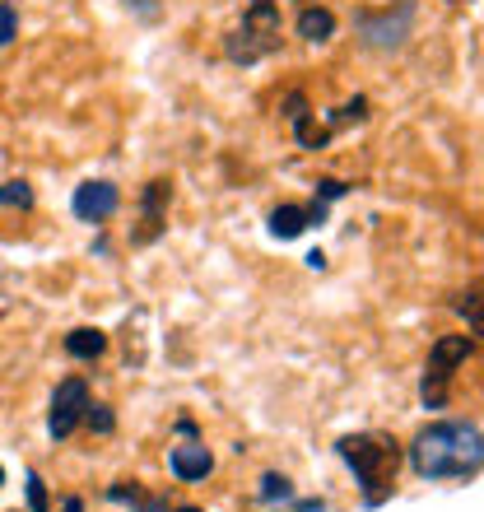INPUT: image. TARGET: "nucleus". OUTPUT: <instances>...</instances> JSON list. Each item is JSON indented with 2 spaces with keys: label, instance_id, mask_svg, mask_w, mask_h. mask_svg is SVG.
Returning a JSON list of instances; mask_svg holds the SVG:
<instances>
[{
  "label": "nucleus",
  "instance_id": "nucleus-20",
  "mask_svg": "<svg viewBox=\"0 0 484 512\" xmlns=\"http://www.w3.org/2000/svg\"><path fill=\"white\" fill-rule=\"evenodd\" d=\"M61 512H84V503L80 499H66V508H61Z\"/></svg>",
  "mask_w": 484,
  "mask_h": 512
},
{
  "label": "nucleus",
  "instance_id": "nucleus-10",
  "mask_svg": "<svg viewBox=\"0 0 484 512\" xmlns=\"http://www.w3.org/2000/svg\"><path fill=\"white\" fill-rule=\"evenodd\" d=\"M168 182H149L145 187V229L135 233V243H149V238H159L163 233V205H168Z\"/></svg>",
  "mask_w": 484,
  "mask_h": 512
},
{
  "label": "nucleus",
  "instance_id": "nucleus-19",
  "mask_svg": "<svg viewBox=\"0 0 484 512\" xmlns=\"http://www.w3.org/2000/svg\"><path fill=\"white\" fill-rule=\"evenodd\" d=\"M340 196H345V182L326 177V182H322V201H340Z\"/></svg>",
  "mask_w": 484,
  "mask_h": 512
},
{
  "label": "nucleus",
  "instance_id": "nucleus-5",
  "mask_svg": "<svg viewBox=\"0 0 484 512\" xmlns=\"http://www.w3.org/2000/svg\"><path fill=\"white\" fill-rule=\"evenodd\" d=\"M410 19H415V0H396V14L377 10V14H359V33L368 47H401L410 38Z\"/></svg>",
  "mask_w": 484,
  "mask_h": 512
},
{
  "label": "nucleus",
  "instance_id": "nucleus-13",
  "mask_svg": "<svg viewBox=\"0 0 484 512\" xmlns=\"http://www.w3.org/2000/svg\"><path fill=\"white\" fill-rule=\"evenodd\" d=\"M452 308L466 317V326H471V336L484 340V284L480 289H466V294H457V303Z\"/></svg>",
  "mask_w": 484,
  "mask_h": 512
},
{
  "label": "nucleus",
  "instance_id": "nucleus-7",
  "mask_svg": "<svg viewBox=\"0 0 484 512\" xmlns=\"http://www.w3.org/2000/svg\"><path fill=\"white\" fill-rule=\"evenodd\" d=\"M117 205H121V191L112 187V182H84V187H75L70 210H75V219H84V224H103V219L117 215Z\"/></svg>",
  "mask_w": 484,
  "mask_h": 512
},
{
  "label": "nucleus",
  "instance_id": "nucleus-21",
  "mask_svg": "<svg viewBox=\"0 0 484 512\" xmlns=\"http://www.w3.org/2000/svg\"><path fill=\"white\" fill-rule=\"evenodd\" d=\"M177 512H201V508H177Z\"/></svg>",
  "mask_w": 484,
  "mask_h": 512
},
{
  "label": "nucleus",
  "instance_id": "nucleus-17",
  "mask_svg": "<svg viewBox=\"0 0 484 512\" xmlns=\"http://www.w3.org/2000/svg\"><path fill=\"white\" fill-rule=\"evenodd\" d=\"M14 33H19V14H14L10 0H0V47L14 42Z\"/></svg>",
  "mask_w": 484,
  "mask_h": 512
},
{
  "label": "nucleus",
  "instance_id": "nucleus-2",
  "mask_svg": "<svg viewBox=\"0 0 484 512\" xmlns=\"http://www.w3.org/2000/svg\"><path fill=\"white\" fill-rule=\"evenodd\" d=\"M340 461L354 471V480L363 485V499L382 503L396 485V471H401V447L391 443L387 433H354V438H340L336 443Z\"/></svg>",
  "mask_w": 484,
  "mask_h": 512
},
{
  "label": "nucleus",
  "instance_id": "nucleus-3",
  "mask_svg": "<svg viewBox=\"0 0 484 512\" xmlns=\"http://www.w3.org/2000/svg\"><path fill=\"white\" fill-rule=\"evenodd\" d=\"M280 5L275 0H247V10H242V24L229 33V42H224V52H229V61H238V66H256L261 56L280 52Z\"/></svg>",
  "mask_w": 484,
  "mask_h": 512
},
{
  "label": "nucleus",
  "instance_id": "nucleus-9",
  "mask_svg": "<svg viewBox=\"0 0 484 512\" xmlns=\"http://www.w3.org/2000/svg\"><path fill=\"white\" fill-rule=\"evenodd\" d=\"M168 466H173L177 480H205V475L215 471V457H210V447H205V443H196V438H191V443L173 447Z\"/></svg>",
  "mask_w": 484,
  "mask_h": 512
},
{
  "label": "nucleus",
  "instance_id": "nucleus-14",
  "mask_svg": "<svg viewBox=\"0 0 484 512\" xmlns=\"http://www.w3.org/2000/svg\"><path fill=\"white\" fill-rule=\"evenodd\" d=\"M0 205H5V210H28V205H33L28 182H5V187H0Z\"/></svg>",
  "mask_w": 484,
  "mask_h": 512
},
{
  "label": "nucleus",
  "instance_id": "nucleus-11",
  "mask_svg": "<svg viewBox=\"0 0 484 512\" xmlns=\"http://www.w3.org/2000/svg\"><path fill=\"white\" fill-rule=\"evenodd\" d=\"M331 33H336V14L326 10V5H303V14H298V38L331 42Z\"/></svg>",
  "mask_w": 484,
  "mask_h": 512
},
{
  "label": "nucleus",
  "instance_id": "nucleus-22",
  "mask_svg": "<svg viewBox=\"0 0 484 512\" xmlns=\"http://www.w3.org/2000/svg\"><path fill=\"white\" fill-rule=\"evenodd\" d=\"M0 480H5V471H0Z\"/></svg>",
  "mask_w": 484,
  "mask_h": 512
},
{
  "label": "nucleus",
  "instance_id": "nucleus-15",
  "mask_svg": "<svg viewBox=\"0 0 484 512\" xmlns=\"http://www.w3.org/2000/svg\"><path fill=\"white\" fill-rule=\"evenodd\" d=\"M84 424H89L94 433H112V424H117V419H112L108 405H94V401H89V410H84Z\"/></svg>",
  "mask_w": 484,
  "mask_h": 512
},
{
  "label": "nucleus",
  "instance_id": "nucleus-16",
  "mask_svg": "<svg viewBox=\"0 0 484 512\" xmlns=\"http://www.w3.org/2000/svg\"><path fill=\"white\" fill-rule=\"evenodd\" d=\"M289 494H294V489H289V480H284V475H266V480H261V499H266V503H284Z\"/></svg>",
  "mask_w": 484,
  "mask_h": 512
},
{
  "label": "nucleus",
  "instance_id": "nucleus-8",
  "mask_svg": "<svg viewBox=\"0 0 484 512\" xmlns=\"http://www.w3.org/2000/svg\"><path fill=\"white\" fill-rule=\"evenodd\" d=\"M326 219V201H312V205H275L270 210V233L275 238H298L308 224H322Z\"/></svg>",
  "mask_w": 484,
  "mask_h": 512
},
{
  "label": "nucleus",
  "instance_id": "nucleus-4",
  "mask_svg": "<svg viewBox=\"0 0 484 512\" xmlns=\"http://www.w3.org/2000/svg\"><path fill=\"white\" fill-rule=\"evenodd\" d=\"M471 354H475V340L471 336L433 340L429 364H424V382H419V396H424V405H429V410H438V405L447 401V382L457 378V368L466 364Z\"/></svg>",
  "mask_w": 484,
  "mask_h": 512
},
{
  "label": "nucleus",
  "instance_id": "nucleus-12",
  "mask_svg": "<svg viewBox=\"0 0 484 512\" xmlns=\"http://www.w3.org/2000/svg\"><path fill=\"white\" fill-rule=\"evenodd\" d=\"M103 350H108V336H103L98 326H80V331H70V336H66V354H70V359H98Z\"/></svg>",
  "mask_w": 484,
  "mask_h": 512
},
{
  "label": "nucleus",
  "instance_id": "nucleus-6",
  "mask_svg": "<svg viewBox=\"0 0 484 512\" xmlns=\"http://www.w3.org/2000/svg\"><path fill=\"white\" fill-rule=\"evenodd\" d=\"M84 410H89V387H84V378H66L52 396V410H47L52 438H70V433L84 424Z\"/></svg>",
  "mask_w": 484,
  "mask_h": 512
},
{
  "label": "nucleus",
  "instance_id": "nucleus-1",
  "mask_svg": "<svg viewBox=\"0 0 484 512\" xmlns=\"http://www.w3.org/2000/svg\"><path fill=\"white\" fill-rule=\"evenodd\" d=\"M410 466L424 480H461L484 466V433L466 419H443L415 433L410 443Z\"/></svg>",
  "mask_w": 484,
  "mask_h": 512
},
{
  "label": "nucleus",
  "instance_id": "nucleus-18",
  "mask_svg": "<svg viewBox=\"0 0 484 512\" xmlns=\"http://www.w3.org/2000/svg\"><path fill=\"white\" fill-rule=\"evenodd\" d=\"M28 508H33V512H52V503H47V485H42V475H28Z\"/></svg>",
  "mask_w": 484,
  "mask_h": 512
}]
</instances>
